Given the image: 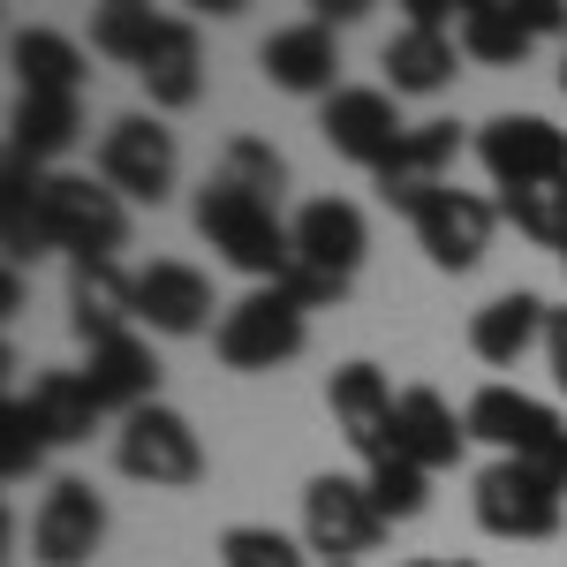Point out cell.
Returning a JSON list of instances; mask_svg holds the SVG:
<instances>
[{"label": "cell", "instance_id": "6da1fadb", "mask_svg": "<svg viewBox=\"0 0 567 567\" xmlns=\"http://www.w3.org/2000/svg\"><path fill=\"white\" fill-rule=\"evenodd\" d=\"M189 219H197V235L213 243L219 258L235 265V272H250L258 288H280V280H288V265H296V227L272 213V197L235 189V182H205L197 205H189Z\"/></svg>", "mask_w": 567, "mask_h": 567}, {"label": "cell", "instance_id": "7a4b0ae2", "mask_svg": "<svg viewBox=\"0 0 567 567\" xmlns=\"http://www.w3.org/2000/svg\"><path fill=\"white\" fill-rule=\"evenodd\" d=\"M477 523L507 545H545L567 523V477L537 462H492L477 477Z\"/></svg>", "mask_w": 567, "mask_h": 567}, {"label": "cell", "instance_id": "3957f363", "mask_svg": "<svg viewBox=\"0 0 567 567\" xmlns=\"http://www.w3.org/2000/svg\"><path fill=\"white\" fill-rule=\"evenodd\" d=\"M114 470L136 484H152V492H189V484L205 477V439L197 424L167 409V401H152V409H136L122 416V432H114Z\"/></svg>", "mask_w": 567, "mask_h": 567}, {"label": "cell", "instance_id": "277c9868", "mask_svg": "<svg viewBox=\"0 0 567 567\" xmlns=\"http://www.w3.org/2000/svg\"><path fill=\"white\" fill-rule=\"evenodd\" d=\"M303 341H310V310L280 288H250L213 326V349L227 371H280L288 355H303Z\"/></svg>", "mask_w": 567, "mask_h": 567}, {"label": "cell", "instance_id": "5b68a950", "mask_svg": "<svg viewBox=\"0 0 567 567\" xmlns=\"http://www.w3.org/2000/svg\"><path fill=\"white\" fill-rule=\"evenodd\" d=\"M462 416H470V439L499 446V462H537V470L567 477V424L545 401H529L515 386H484Z\"/></svg>", "mask_w": 567, "mask_h": 567}, {"label": "cell", "instance_id": "8992f818", "mask_svg": "<svg viewBox=\"0 0 567 567\" xmlns=\"http://www.w3.org/2000/svg\"><path fill=\"white\" fill-rule=\"evenodd\" d=\"M45 219H53V250H69V265H114V250L130 243L122 197L91 175H45Z\"/></svg>", "mask_w": 567, "mask_h": 567}, {"label": "cell", "instance_id": "52a82bcc", "mask_svg": "<svg viewBox=\"0 0 567 567\" xmlns=\"http://www.w3.org/2000/svg\"><path fill=\"white\" fill-rule=\"evenodd\" d=\"M386 515L371 507V484L363 477H310L303 492V545L326 553V567H355L363 553H379Z\"/></svg>", "mask_w": 567, "mask_h": 567}, {"label": "cell", "instance_id": "ba28073f", "mask_svg": "<svg viewBox=\"0 0 567 567\" xmlns=\"http://www.w3.org/2000/svg\"><path fill=\"white\" fill-rule=\"evenodd\" d=\"M318 136H326L341 159L371 167V175H386L393 159H401V144H409V122H401L393 91H379V84H341L326 106H318Z\"/></svg>", "mask_w": 567, "mask_h": 567}, {"label": "cell", "instance_id": "9c48e42d", "mask_svg": "<svg viewBox=\"0 0 567 567\" xmlns=\"http://www.w3.org/2000/svg\"><path fill=\"white\" fill-rule=\"evenodd\" d=\"M99 182L130 205H159L175 189V130H159V114H122L99 136Z\"/></svg>", "mask_w": 567, "mask_h": 567}, {"label": "cell", "instance_id": "30bf717a", "mask_svg": "<svg viewBox=\"0 0 567 567\" xmlns=\"http://www.w3.org/2000/svg\"><path fill=\"white\" fill-rule=\"evenodd\" d=\"M106 545V499L84 477H53L31 515V560L39 567H84Z\"/></svg>", "mask_w": 567, "mask_h": 567}, {"label": "cell", "instance_id": "8fae6325", "mask_svg": "<svg viewBox=\"0 0 567 567\" xmlns=\"http://www.w3.org/2000/svg\"><path fill=\"white\" fill-rule=\"evenodd\" d=\"M477 159L499 189H529V182L567 175V130H553L545 114H499L477 130Z\"/></svg>", "mask_w": 567, "mask_h": 567}, {"label": "cell", "instance_id": "7c38bea8", "mask_svg": "<svg viewBox=\"0 0 567 567\" xmlns=\"http://www.w3.org/2000/svg\"><path fill=\"white\" fill-rule=\"evenodd\" d=\"M492 227H499V205H484L477 189H439L432 205L416 213V243H424V258L439 265V272H470V265H484V250H492Z\"/></svg>", "mask_w": 567, "mask_h": 567}, {"label": "cell", "instance_id": "4fadbf2b", "mask_svg": "<svg viewBox=\"0 0 567 567\" xmlns=\"http://www.w3.org/2000/svg\"><path fill=\"white\" fill-rule=\"evenodd\" d=\"M326 409H333L341 439H349L363 462H386V454H393L401 393L386 386V371H379V363H341V371H333V386H326Z\"/></svg>", "mask_w": 567, "mask_h": 567}, {"label": "cell", "instance_id": "5bb4252c", "mask_svg": "<svg viewBox=\"0 0 567 567\" xmlns=\"http://www.w3.org/2000/svg\"><path fill=\"white\" fill-rule=\"evenodd\" d=\"M288 227H296V265L326 272V280H355V265L371 250V227L349 197H310Z\"/></svg>", "mask_w": 567, "mask_h": 567}, {"label": "cell", "instance_id": "9a60e30c", "mask_svg": "<svg viewBox=\"0 0 567 567\" xmlns=\"http://www.w3.org/2000/svg\"><path fill=\"white\" fill-rule=\"evenodd\" d=\"M454 152H462V130H454V122H416V130H409V144H401V159L379 175V197H386L393 213L416 219V213L439 197V189H446Z\"/></svg>", "mask_w": 567, "mask_h": 567}, {"label": "cell", "instance_id": "2e32d148", "mask_svg": "<svg viewBox=\"0 0 567 567\" xmlns=\"http://www.w3.org/2000/svg\"><path fill=\"white\" fill-rule=\"evenodd\" d=\"M136 318L152 326V333H205V318H213V280L197 272V265L182 258H152L136 272Z\"/></svg>", "mask_w": 567, "mask_h": 567}, {"label": "cell", "instance_id": "e0dca14e", "mask_svg": "<svg viewBox=\"0 0 567 567\" xmlns=\"http://www.w3.org/2000/svg\"><path fill=\"white\" fill-rule=\"evenodd\" d=\"M69 326L84 349H106L136 326V272L122 265H69Z\"/></svg>", "mask_w": 567, "mask_h": 567}, {"label": "cell", "instance_id": "ac0fdd59", "mask_svg": "<svg viewBox=\"0 0 567 567\" xmlns=\"http://www.w3.org/2000/svg\"><path fill=\"white\" fill-rule=\"evenodd\" d=\"M470 446V416L446 409V393L409 386L401 393V416H393V454H409L416 470H454Z\"/></svg>", "mask_w": 567, "mask_h": 567}, {"label": "cell", "instance_id": "d6986e66", "mask_svg": "<svg viewBox=\"0 0 567 567\" xmlns=\"http://www.w3.org/2000/svg\"><path fill=\"white\" fill-rule=\"evenodd\" d=\"M265 76L280 91H296V99H333V69H341V53H333V31L326 23H288V31H272L258 45Z\"/></svg>", "mask_w": 567, "mask_h": 567}, {"label": "cell", "instance_id": "ffe728a7", "mask_svg": "<svg viewBox=\"0 0 567 567\" xmlns=\"http://www.w3.org/2000/svg\"><path fill=\"white\" fill-rule=\"evenodd\" d=\"M545 318H553V310L537 303L529 288H507V296H492V303L470 318V349H477V363L507 371V363H523V355L545 341Z\"/></svg>", "mask_w": 567, "mask_h": 567}, {"label": "cell", "instance_id": "44dd1931", "mask_svg": "<svg viewBox=\"0 0 567 567\" xmlns=\"http://www.w3.org/2000/svg\"><path fill=\"white\" fill-rule=\"evenodd\" d=\"M84 386L99 393V409H106V416H136V409H152V401H159V363H152V349H144L136 333H122V341L91 349Z\"/></svg>", "mask_w": 567, "mask_h": 567}, {"label": "cell", "instance_id": "7402d4cb", "mask_svg": "<svg viewBox=\"0 0 567 567\" xmlns=\"http://www.w3.org/2000/svg\"><path fill=\"white\" fill-rule=\"evenodd\" d=\"M84 130V114H76V99H16V122H8V167L16 175H45L69 144Z\"/></svg>", "mask_w": 567, "mask_h": 567}, {"label": "cell", "instance_id": "603a6c76", "mask_svg": "<svg viewBox=\"0 0 567 567\" xmlns=\"http://www.w3.org/2000/svg\"><path fill=\"white\" fill-rule=\"evenodd\" d=\"M175 23L182 16H159V8H136V0H106L99 16H91V45L106 53V61H122V69H152L167 45H175Z\"/></svg>", "mask_w": 567, "mask_h": 567}, {"label": "cell", "instance_id": "cb8c5ba5", "mask_svg": "<svg viewBox=\"0 0 567 567\" xmlns=\"http://www.w3.org/2000/svg\"><path fill=\"white\" fill-rule=\"evenodd\" d=\"M454 61H462V39L454 31H393L386 39V84L393 99H432V91L454 84Z\"/></svg>", "mask_w": 567, "mask_h": 567}, {"label": "cell", "instance_id": "d4e9b609", "mask_svg": "<svg viewBox=\"0 0 567 567\" xmlns=\"http://www.w3.org/2000/svg\"><path fill=\"white\" fill-rule=\"evenodd\" d=\"M8 69H16V84L31 99H76L84 91V53L61 31H16L8 39Z\"/></svg>", "mask_w": 567, "mask_h": 567}, {"label": "cell", "instance_id": "484cf974", "mask_svg": "<svg viewBox=\"0 0 567 567\" xmlns=\"http://www.w3.org/2000/svg\"><path fill=\"white\" fill-rule=\"evenodd\" d=\"M23 409L39 416L45 446H76V439L99 432V393L84 386V371H45V379H31V393H23Z\"/></svg>", "mask_w": 567, "mask_h": 567}, {"label": "cell", "instance_id": "4316f807", "mask_svg": "<svg viewBox=\"0 0 567 567\" xmlns=\"http://www.w3.org/2000/svg\"><path fill=\"white\" fill-rule=\"evenodd\" d=\"M462 53L470 61H484V69H515L529 45H537V31H529L523 0H462Z\"/></svg>", "mask_w": 567, "mask_h": 567}, {"label": "cell", "instance_id": "83f0119b", "mask_svg": "<svg viewBox=\"0 0 567 567\" xmlns=\"http://www.w3.org/2000/svg\"><path fill=\"white\" fill-rule=\"evenodd\" d=\"M0 250H8V272H16V265H39L45 250H53L45 175H16V167H8V189H0Z\"/></svg>", "mask_w": 567, "mask_h": 567}, {"label": "cell", "instance_id": "f1b7e54d", "mask_svg": "<svg viewBox=\"0 0 567 567\" xmlns=\"http://www.w3.org/2000/svg\"><path fill=\"white\" fill-rule=\"evenodd\" d=\"M144 91H152V114L197 106V91H205V69H197V23H175V45L144 69Z\"/></svg>", "mask_w": 567, "mask_h": 567}, {"label": "cell", "instance_id": "f546056e", "mask_svg": "<svg viewBox=\"0 0 567 567\" xmlns=\"http://www.w3.org/2000/svg\"><path fill=\"white\" fill-rule=\"evenodd\" d=\"M499 219H515V235L567 250V175L560 182H529V189H499Z\"/></svg>", "mask_w": 567, "mask_h": 567}, {"label": "cell", "instance_id": "4dcf8cb0", "mask_svg": "<svg viewBox=\"0 0 567 567\" xmlns=\"http://www.w3.org/2000/svg\"><path fill=\"white\" fill-rule=\"evenodd\" d=\"M371 507L386 515V523H409V515H424V499H432V470H416L409 454H386V462H371Z\"/></svg>", "mask_w": 567, "mask_h": 567}, {"label": "cell", "instance_id": "1f68e13d", "mask_svg": "<svg viewBox=\"0 0 567 567\" xmlns=\"http://www.w3.org/2000/svg\"><path fill=\"white\" fill-rule=\"evenodd\" d=\"M219 182L258 189V197H280V189H288V159H280L265 136H227V152H219Z\"/></svg>", "mask_w": 567, "mask_h": 567}, {"label": "cell", "instance_id": "d6a6232c", "mask_svg": "<svg viewBox=\"0 0 567 567\" xmlns=\"http://www.w3.org/2000/svg\"><path fill=\"white\" fill-rule=\"evenodd\" d=\"M39 462H45V432H39V416L23 409V393H16L0 409V477L23 484V477H39Z\"/></svg>", "mask_w": 567, "mask_h": 567}, {"label": "cell", "instance_id": "836d02e7", "mask_svg": "<svg viewBox=\"0 0 567 567\" xmlns=\"http://www.w3.org/2000/svg\"><path fill=\"white\" fill-rule=\"evenodd\" d=\"M219 560L227 567H303V545L296 537H280V529H227L219 537Z\"/></svg>", "mask_w": 567, "mask_h": 567}, {"label": "cell", "instance_id": "e575fe53", "mask_svg": "<svg viewBox=\"0 0 567 567\" xmlns=\"http://www.w3.org/2000/svg\"><path fill=\"white\" fill-rule=\"evenodd\" d=\"M280 296H296L303 310H333V303H349V280H326V272H310V265H288Z\"/></svg>", "mask_w": 567, "mask_h": 567}, {"label": "cell", "instance_id": "d590c367", "mask_svg": "<svg viewBox=\"0 0 567 567\" xmlns=\"http://www.w3.org/2000/svg\"><path fill=\"white\" fill-rule=\"evenodd\" d=\"M545 363H553V386L567 393V310L545 318Z\"/></svg>", "mask_w": 567, "mask_h": 567}, {"label": "cell", "instance_id": "8d00e7d4", "mask_svg": "<svg viewBox=\"0 0 567 567\" xmlns=\"http://www.w3.org/2000/svg\"><path fill=\"white\" fill-rule=\"evenodd\" d=\"M355 16H363V0H318V16H310V23H326V31H333V23H355Z\"/></svg>", "mask_w": 567, "mask_h": 567}, {"label": "cell", "instance_id": "74e56055", "mask_svg": "<svg viewBox=\"0 0 567 567\" xmlns=\"http://www.w3.org/2000/svg\"><path fill=\"white\" fill-rule=\"evenodd\" d=\"M560 91H567V39H560Z\"/></svg>", "mask_w": 567, "mask_h": 567}, {"label": "cell", "instance_id": "f35d334b", "mask_svg": "<svg viewBox=\"0 0 567 567\" xmlns=\"http://www.w3.org/2000/svg\"><path fill=\"white\" fill-rule=\"evenodd\" d=\"M409 567H446V560H409Z\"/></svg>", "mask_w": 567, "mask_h": 567}, {"label": "cell", "instance_id": "ab89813d", "mask_svg": "<svg viewBox=\"0 0 567 567\" xmlns=\"http://www.w3.org/2000/svg\"><path fill=\"white\" fill-rule=\"evenodd\" d=\"M454 567H477V560H454Z\"/></svg>", "mask_w": 567, "mask_h": 567}, {"label": "cell", "instance_id": "60d3db41", "mask_svg": "<svg viewBox=\"0 0 567 567\" xmlns=\"http://www.w3.org/2000/svg\"><path fill=\"white\" fill-rule=\"evenodd\" d=\"M560 265H567V250H560Z\"/></svg>", "mask_w": 567, "mask_h": 567}]
</instances>
